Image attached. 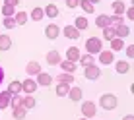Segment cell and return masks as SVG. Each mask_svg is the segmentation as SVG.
<instances>
[{"label": "cell", "instance_id": "cell-1", "mask_svg": "<svg viewBox=\"0 0 134 120\" xmlns=\"http://www.w3.org/2000/svg\"><path fill=\"white\" fill-rule=\"evenodd\" d=\"M117 105H119V99L113 93H105V95H101V99H99V107L103 110H115Z\"/></svg>", "mask_w": 134, "mask_h": 120}, {"label": "cell", "instance_id": "cell-2", "mask_svg": "<svg viewBox=\"0 0 134 120\" xmlns=\"http://www.w3.org/2000/svg\"><path fill=\"white\" fill-rule=\"evenodd\" d=\"M86 50H87V54H99L103 50V41L99 37H90L86 41Z\"/></svg>", "mask_w": 134, "mask_h": 120}, {"label": "cell", "instance_id": "cell-3", "mask_svg": "<svg viewBox=\"0 0 134 120\" xmlns=\"http://www.w3.org/2000/svg\"><path fill=\"white\" fill-rule=\"evenodd\" d=\"M95 112H97V107H95L93 101H84V105H82V116L84 118H93Z\"/></svg>", "mask_w": 134, "mask_h": 120}, {"label": "cell", "instance_id": "cell-4", "mask_svg": "<svg viewBox=\"0 0 134 120\" xmlns=\"http://www.w3.org/2000/svg\"><path fill=\"white\" fill-rule=\"evenodd\" d=\"M58 35H60V27L57 23H49L45 27V37H47V39L54 41V39H58Z\"/></svg>", "mask_w": 134, "mask_h": 120}, {"label": "cell", "instance_id": "cell-5", "mask_svg": "<svg viewBox=\"0 0 134 120\" xmlns=\"http://www.w3.org/2000/svg\"><path fill=\"white\" fill-rule=\"evenodd\" d=\"M21 91H25L27 95H33L37 91V81L33 80V77H27V80L21 81Z\"/></svg>", "mask_w": 134, "mask_h": 120}, {"label": "cell", "instance_id": "cell-6", "mask_svg": "<svg viewBox=\"0 0 134 120\" xmlns=\"http://www.w3.org/2000/svg\"><path fill=\"white\" fill-rule=\"evenodd\" d=\"M84 76H86V80H97V77H101V70H99V66H87V68H84Z\"/></svg>", "mask_w": 134, "mask_h": 120}, {"label": "cell", "instance_id": "cell-7", "mask_svg": "<svg viewBox=\"0 0 134 120\" xmlns=\"http://www.w3.org/2000/svg\"><path fill=\"white\" fill-rule=\"evenodd\" d=\"M60 33H62L64 37H66V39H72V41L80 39V31H78L74 25H66L64 29H60Z\"/></svg>", "mask_w": 134, "mask_h": 120}, {"label": "cell", "instance_id": "cell-8", "mask_svg": "<svg viewBox=\"0 0 134 120\" xmlns=\"http://www.w3.org/2000/svg\"><path fill=\"white\" fill-rule=\"evenodd\" d=\"M37 85H43V87H49L51 83H53V76L51 74H47V72H39L37 74Z\"/></svg>", "mask_w": 134, "mask_h": 120}, {"label": "cell", "instance_id": "cell-9", "mask_svg": "<svg viewBox=\"0 0 134 120\" xmlns=\"http://www.w3.org/2000/svg\"><path fill=\"white\" fill-rule=\"evenodd\" d=\"M43 12H45V16H47V17H51V20H54V17L60 16V10H58L57 4H47V6L43 8Z\"/></svg>", "mask_w": 134, "mask_h": 120}, {"label": "cell", "instance_id": "cell-10", "mask_svg": "<svg viewBox=\"0 0 134 120\" xmlns=\"http://www.w3.org/2000/svg\"><path fill=\"white\" fill-rule=\"evenodd\" d=\"M113 60H115V52H111V50H101L99 52V62L103 64V66L113 64Z\"/></svg>", "mask_w": 134, "mask_h": 120}, {"label": "cell", "instance_id": "cell-11", "mask_svg": "<svg viewBox=\"0 0 134 120\" xmlns=\"http://www.w3.org/2000/svg\"><path fill=\"white\" fill-rule=\"evenodd\" d=\"M25 72H27V76H37V74L41 72V64L37 62V60H29L27 66H25Z\"/></svg>", "mask_w": 134, "mask_h": 120}, {"label": "cell", "instance_id": "cell-12", "mask_svg": "<svg viewBox=\"0 0 134 120\" xmlns=\"http://www.w3.org/2000/svg\"><path fill=\"white\" fill-rule=\"evenodd\" d=\"M113 29H115V37H119V39H124V37L130 35V27L124 25V23L117 25V27H113Z\"/></svg>", "mask_w": 134, "mask_h": 120}, {"label": "cell", "instance_id": "cell-13", "mask_svg": "<svg viewBox=\"0 0 134 120\" xmlns=\"http://www.w3.org/2000/svg\"><path fill=\"white\" fill-rule=\"evenodd\" d=\"M47 64H49V66H57V64H60V52H58V50H51V52H47Z\"/></svg>", "mask_w": 134, "mask_h": 120}, {"label": "cell", "instance_id": "cell-14", "mask_svg": "<svg viewBox=\"0 0 134 120\" xmlns=\"http://www.w3.org/2000/svg\"><path fill=\"white\" fill-rule=\"evenodd\" d=\"M115 70H117V74H128L130 72V62L128 60H119L115 64Z\"/></svg>", "mask_w": 134, "mask_h": 120}, {"label": "cell", "instance_id": "cell-15", "mask_svg": "<svg viewBox=\"0 0 134 120\" xmlns=\"http://www.w3.org/2000/svg\"><path fill=\"white\" fill-rule=\"evenodd\" d=\"M80 56H82V52H80V49H78V47H70L66 50V60H70V62H76Z\"/></svg>", "mask_w": 134, "mask_h": 120}, {"label": "cell", "instance_id": "cell-16", "mask_svg": "<svg viewBox=\"0 0 134 120\" xmlns=\"http://www.w3.org/2000/svg\"><path fill=\"white\" fill-rule=\"evenodd\" d=\"M68 97H70V101H74V103H78V101H82V89L80 87H70L68 89Z\"/></svg>", "mask_w": 134, "mask_h": 120}, {"label": "cell", "instance_id": "cell-17", "mask_svg": "<svg viewBox=\"0 0 134 120\" xmlns=\"http://www.w3.org/2000/svg\"><path fill=\"white\" fill-rule=\"evenodd\" d=\"M109 43H111V52H119V50H122V49H124V41H122V39H119V37L111 39Z\"/></svg>", "mask_w": 134, "mask_h": 120}, {"label": "cell", "instance_id": "cell-18", "mask_svg": "<svg viewBox=\"0 0 134 120\" xmlns=\"http://www.w3.org/2000/svg\"><path fill=\"white\" fill-rule=\"evenodd\" d=\"M21 107L24 109H35L37 107V101H35V97L33 95H27V97H24V99H21Z\"/></svg>", "mask_w": 134, "mask_h": 120}, {"label": "cell", "instance_id": "cell-19", "mask_svg": "<svg viewBox=\"0 0 134 120\" xmlns=\"http://www.w3.org/2000/svg\"><path fill=\"white\" fill-rule=\"evenodd\" d=\"M95 25H97L99 29H105V27H109V25H111L109 16H103V14H99V16L95 17Z\"/></svg>", "mask_w": 134, "mask_h": 120}, {"label": "cell", "instance_id": "cell-20", "mask_svg": "<svg viewBox=\"0 0 134 120\" xmlns=\"http://www.w3.org/2000/svg\"><path fill=\"white\" fill-rule=\"evenodd\" d=\"M60 68L66 74H74L76 72V62H70V60H60Z\"/></svg>", "mask_w": 134, "mask_h": 120}, {"label": "cell", "instance_id": "cell-21", "mask_svg": "<svg viewBox=\"0 0 134 120\" xmlns=\"http://www.w3.org/2000/svg\"><path fill=\"white\" fill-rule=\"evenodd\" d=\"M87 25H90V23H87V20H86L84 16H78V17H76V21H74V27H76L80 33H82V29H84V31L87 29Z\"/></svg>", "mask_w": 134, "mask_h": 120}, {"label": "cell", "instance_id": "cell-22", "mask_svg": "<svg viewBox=\"0 0 134 120\" xmlns=\"http://www.w3.org/2000/svg\"><path fill=\"white\" fill-rule=\"evenodd\" d=\"M10 99H12V95L8 93V91H2V93H0V110L10 107Z\"/></svg>", "mask_w": 134, "mask_h": 120}, {"label": "cell", "instance_id": "cell-23", "mask_svg": "<svg viewBox=\"0 0 134 120\" xmlns=\"http://www.w3.org/2000/svg\"><path fill=\"white\" fill-rule=\"evenodd\" d=\"M6 91L10 95H21V81H12V83L8 85Z\"/></svg>", "mask_w": 134, "mask_h": 120}, {"label": "cell", "instance_id": "cell-24", "mask_svg": "<svg viewBox=\"0 0 134 120\" xmlns=\"http://www.w3.org/2000/svg\"><path fill=\"white\" fill-rule=\"evenodd\" d=\"M14 20H16V25H25L27 20H29V16H27L25 12H16L14 14Z\"/></svg>", "mask_w": 134, "mask_h": 120}, {"label": "cell", "instance_id": "cell-25", "mask_svg": "<svg viewBox=\"0 0 134 120\" xmlns=\"http://www.w3.org/2000/svg\"><path fill=\"white\" fill-rule=\"evenodd\" d=\"M78 60H80V64H82L84 68H87V66H93V64H95L93 54H84V56H80Z\"/></svg>", "mask_w": 134, "mask_h": 120}, {"label": "cell", "instance_id": "cell-26", "mask_svg": "<svg viewBox=\"0 0 134 120\" xmlns=\"http://www.w3.org/2000/svg\"><path fill=\"white\" fill-rule=\"evenodd\" d=\"M111 8H113L115 16H121V14H124V10H126V6H124V2H121V0H117V2L111 4Z\"/></svg>", "mask_w": 134, "mask_h": 120}, {"label": "cell", "instance_id": "cell-27", "mask_svg": "<svg viewBox=\"0 0 134 120\" xmlns=\"http://www.w3.org/2000/svg\"><path fill=\"white\" fill-rule=\"evenodd\" d=\"M12 47V39L8 35H0V50H10Z\"/></svg>", "mask_w": 134, "mask_h": 120}, {"label": "cell", "instance_id": "cell-28", "mask_svg": "<svg viewBox=\"0 0 134 120\" xmlns=\"http://www.w3.org/2000/svg\"><path fill=\"white\" fill-rule=\"evenodd\" d=\"M57 81L58 83H68V85H72L74 83V76H70V74H60V76H57Z\"/></svg>", "mask_w": 134, "mask_h": 120}, {"label": "cell", "instance_id": "cell-29", "mask_svg": "<svg viewBox=\"0 0 134 120\" xmlns=\"http://www.w3.org/2000/svg\"><path fill=\"white\" fill-rule=\"evenodd\" d=\"M45 17V12H43V8H33V10H31V20L33 21H41Z\"/></svg>", "mask_w": 134, "mask_h": 120}, {"label": "cell", "instance_id": "cell-30", "mask_svg": "<svg viewBox=\"0 0 134 120\" xmlns=\"http://www.w3.org/2000/svg\"><path fill=\"white\" fill-rule=\"evenodd\" d=\"M25 114H27V109H24L21 105H20V107H14V118H16V120H24Z\"/></svg>", "mask_w": 134, "mask_h": 120}, {"label": "cell", "instance_id": "cell-31", "mask_svg": "<svg viewBox=\"0 0 134 120\" xmlns=\"http://www.w3.org/2000/svg\"><path fill=\"white\" fill-rule=\"evenodd\" d=\"M68 89H70V85H68V83H58L57 89H54V93H57L58 97H66L68 95Z\"/></svg>", "mask_w": 134, "mask_h": 120}, {"label": "cell", "instance_id": "cell-32", "mask_svg": "<svg viewBox=\"0 0 134 120\" xmlns=\"http://www.w3.org/2000/svg\"><path fill=\"white\" fill-rule=\"evenodd\" d=\"M80 6H82V10H84L86 14H93L95 12V6L90 2V0H80Z\"/></svg>", "mask_w": 134, "mask_h": 120}, {"label": "cell", "instance_id": "cell-33", "mask_svg": "<svg viewBox=\"0 0 134 120\" xmlns=\"http://www.w3.org/2000/svg\"><path fill=\"white\" fill-rule=\"evenodd\" d=\"M103 39H105V41H111V39H115V29H113L111 25L103 29Z\"/></svg>", "mask_w": 134, "mask_h": 120}, {"label": "cell", "instance_id": "cell-34", "mask_svg": "<svg viewBox=\"0 0 134 120\" xmlns=\"http://www.w3.org/2000/svg\"><path fill=\"white\" fill-rule=\"evenodd\" d=\"M2 23H4L6 29H14V27H16V20H14V16H12V17H4Z\"/></svg>", "mask_w": 134, "mask_h": 120}, {"label": "cell", "instance_id": "cell-35", "mask_svg": "<svg viewBox=\"0 0 134 120\" xmlns=\"http://www.w3.org/2000/svg\"><path fill=\"white\" fill-rule=\"evenodd\" d=\"M2 14H4V17H12V16H14L16 12H14V8H12V6L4 4V6H2Z\"/></svg>", "mask_w": 134, "mask_h": 120}, {"label": "cell", "instance_id": "cell-36", "mask_svg": "<svg viewBox=\"0 0 134 120\" xmlns=\"http://www.w3.org/2000/svg\"><path fill=\"white\" fill-rule=\"evenodd\" d=\"M20 105H21V95H12L10 107H20Z\"/></svg>", "mask_w": 134, "mask_h": 120}, {"label": "cell", "instance_id": "cell-37", "mask_svg": "<svg viewBox=\"0 0 134 120\" xmlns=\"http://www.w3.org/2000/svg\"><path fill=\"white\" fill-rule=\"evenodd\" d=\"M111 25H121L122 23V16H109Z\"/></svg>", "mask_w": 134, "mask_h": 120}, {"label": "cell", "instance_id": "cell-38", "mask_svg": "<svg viewBox=\"0 0 134 120\" xmlns=\"http://www.w3.org/2000/svg\"><path fill=\"white\" fill-rule=\"evenodd\" d=\"M66 6L70 8V10H74V8L80 6V0H66Z\"/></svg>", "mask_w": 134, "mask_h": 120}, {"label": "cell", "instance_id": "cell-39", "mask_svg": "<svg viewBox=\"0 0 134 120\" xmlns=\"http://www.w3.org/2000/svg\"><path fill=\"white\" fill-rule=\"evenodd\" d=\"M124 14H126V17L130 21H134V8H132V4H130V8H128V10H124Z\"/></svg>", "mask_w": 134, "mask_h": 120}, {"label": "cell", "instance_id": "cell-40", "mask_svg": "<svg viewBox=\"0 0 134 120\" xmlns=\"http://www.w3.org/2000/svg\"><path fill=\"white\" fill-rule=\"evenodd\" d=\"M124 52H126V56L130 58V60L134 58V47H132V45H130V47H126V49H124Z\"/></svg>", "mask_w": 134, "mask_h": 120}, {"label": "cell", "instance_id": "cell-41", "mask_svg": "<svg viewBox=\"0 0 134 120\" xmlns=\"http://www.w3.org/2000/svg\"><path fill=\"white\" fill-rule=\"evenodd\" d=\"M20 2H21V0H6V2H4V4H8V6L16 8V6H18V4H20Z\"/></svg>", "mask_w": 134, "mask_h": 120}, {"label": "cell", "instance_id": "cell-42", "mask_svg": "<svg viewBox=\"0 0 134 120\" xmlns=\"http://www.w3.org/2000/svg\"><path fill=\"white\" fill-rule=\"evenodd\" d=\"M4 81V70H2V66H0V83Z\"/></svg>", "mask_w": 134, "mask_h": 120}, {"label": "cell", "instance_id": "cell-43", "mask_svg": "<svg viewBox=\"0 0 134 120\" xmlns=\"http://www.w3.org/2000/svg\"><path fill=\"white\" fill-rule=\"evenodd\" d=\"M122 120H134V116H132V114H126V116H124Z\"/></svg>", "mask_w": 134, "mask_h": 120}, {"label": "cell", "instance_id": "cell-44", "mask_svg": "<svg viewBox=\"0 0 134 120\" xmlns=\"http://www.w3.org/2000/svg\"><path fill=\"white\" fill-rule=\"evenodd\" d=\"M90 2L93 4V6H95V4H97V2H101V0H90Z\"/></svg>", "mask_w": 134, "mask_h": 120}, {"label": "cell", "instance_id": "cell-45", "mask_svg": "<svg viewBox=\"0 0 134 120\" xmlns=\"http://www.w3.org/2000/svg\"><path fill=\"white\" fill-rule=\"evenodd\" d=\"M80 120H90V118H84V116H82V118H80Z\"/></svg>", "mask_w": 134, "mask_h": 120}]
</instances>
